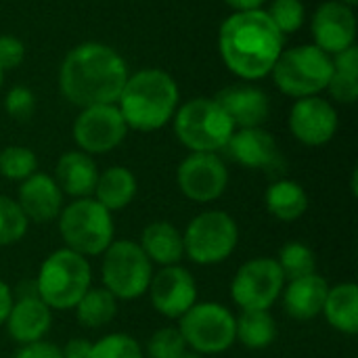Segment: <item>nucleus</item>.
Listing matches in <instances>:
<instances>
[{
	"label": "nucleus",
	"mask_w": 358,
	"mask_h": 358,
	"mask_svg": "<svg viewBox=\"0 0 358 358\" xmlns=\"http://www.w3.org/2000/svg\"><path fill=\"white\" fill-rule=\"evenodd\" d=\"M128 76V63L115 48L103 42H82L65 55L59 67V88L80 109L115 105Z\"/></svg>",
	"instance_id": "nucleus-1"
},
{
	"label": "nucleus",
	"mask_w": 358,
	"mask_h": 358,
	"mask_svg": "<svg viewBox=\"0 0 358 358\" xmlns=\"http://www.w3.org/2000/svg\"><path fill=\"white\" fill-rule=\"evenodd\" d=\"M285 36L277 29L264 8L233 13L218 29V52L231 73L254 82L271 76Z\"/></svg>",
	"instance_id": "nucleus-2"
},
{
	"label": "nucleus",
	"mask_w": 358,
	"mask_h": 358,
	"mask_svg": "<svg viewBox=\"0 0 358 358\" xmlns=\"http://www.w3.org/2000/svg\"><path fill=\"white\" fill-rule=\"evenodd\" d=\"M178 103L180 90L176 80L164 69L147 67L128 76L115 105L128 130L153 132L174 117Z\"/></svg>",
	"instance_id": "nucleus-3"
},
{
	"label": "nucleus",
	"mask_w": 358,
	"mask_h": 358,
	"mask_svg": "<svg viewBox=\"0 0 358 358\" xmlns=\"http://www.w3.org/2000/svg\"><path fill=\"white\" fill-rule=\"evenodd\" d=\"M90 283L92 271L88 258L61 248L42 262L36 289L50 310H71L90 289Z\"/></svg>",
	"instance_id": "nucleus-4"
},
{
	"label": "nucleus",
	"mask_w": 358,
	"mask_h": 358,
	"mask_svg": "<svg viewBox=\"0 0 358 358\" xmlns=\"http://www.w3.org/2000/svg\"><path fill=\"white\" fill-rule=\"evenodd\" d=\"M174 134L191 153H218L227 147L235 126L227 111L206 96L180 105L174 113Z\"/></svg>",
	"instance_id": "nucleus-5"
},
{
	"label": "nucleus",
	"mask_w": 358,
	"mask_h": 358,
	"mask_svg": "<svg viewBox=\"0 0 358 358\" xmlns=\"http://www.w3.org/2000/svg\"><path fill=\"white\" fill-rule=\"evenodd\" d=\"M59 233L67 250L84 258L101 256L113 243V216L94 197L73 199L59 214Z\"/></svg>",
	"instance_id": "nucleus-6"
},
{
	"label": "nucleus",
	"mask_w": 358,
	"mask_h": 358,
	"mask_svg": "<svg viewBox=\"0 0 358 358\" xmlns=\"http://www.w3.org/2000/svg\"><path fill=\"white\" fill-rule=\"evenodd\" d=\"M334 73V61L315 44H298L283 48L271 76L277 88L292 96H317L327 90V84Z\"/></svg>",
	"instance_id": "nucleus-7"
},
{
	"label": "nucleus",
	"mask_w": 358,
	"mask_h": 358,
	"mask_svg": "<svg viewBox=\"0 0 358 358\" xmlns=\"http://www.w3.org/2000/svg\"><path fill=\"white\" fill-rule=\"evenodd\" d=\"M239 227L235 218L222 210L197 214L182 233L185 256L201 266L224 262L237 248Z\"/></svg>",
	"instance_id": "nucleus-8"
},
{
	"label": "nucleus",
	"mask_w": 358,
	"mask_h": 358,
	"mask_svg": "<svg viewBox=\"0 0 358 358\" xmlns=\"http://www.w3.org/2000/svg\"><path fill=\"white\" fill-rule=\"evenodd\" d=\"M101 275L105 289L117 300H136L149 289L153 264L136 241L120 239L103 252Z\"/></svg>",
	"instance_id": "nucleus-9"
},
{
	"label": "nucleus",
	"mask_w": 358,
	"mask_h": 358,
	"mask_svg": "<svg viewBox=\"0 0 358 358\" xmlns=\"http://www.w3.org/2000/svg\"><path fill=\"white\" fill-rule=\"evenodd\" d=\"M178 329L195 355H220L235 344V317L218 302H195L180 317Z\"/></svg>",
	"instance_id": "nucleus-10"
},
{
	"label": "nucleus",
	"mask_w": 358,
	"mask_h": 358,
	"mask_svg": "<svg viewBox=\"0 0 358 358\" xmlns=\"http://www.w3.org/2000/svg\"><path fill=\"white\" fill-rule=\"evenodd\" d=\"M285 287L275 258H252L239 266L231 283V298L243 310H268Z\"/></svg>",
	"instance_id": "nucleus-11"
},
{
	"label": "nucleus",
	"mask_w": 358,
	"mask_h": 358,
	"mask_svg": "<svg viewBox=\"0 0 358 358\" xmlns=\"http://www.w3.org/2000/svg\"><path fill=\"white\" fill-rule=\"evenodd\" d=\"M71 132L80 151L88 155H101L124 143L128 126L117 105H90L78 113Z\"/></svg>",
	"instance_id": "nucleus-12"
},
{
	"label": "nucleus",
	"mask_w": 358,
	"mask_h": 358,
	"mask_svg": "<svg viewBox=\"0 0 358 358\" xmlns=\"http://www.w3.org/2000/svg\"><path fill=\"white\" fill-rule=\"evenodd\" d=\"M180 193L197 203H210L224 195L229 170L218 153H189L176 172Z\"/></svg>",
	"instance_id": "nucleus-13"
},
{
	"label": "nucleus",
	"mask_w": 358,
	"mask_h": 358,
	"mask_svg": "<svg viewBox=\"0 0 358 358\" xmlns=\"http://www.w3.org/2000/svg\"><path fill=\"white\" fill-rule=\"evenodd\" d=\"M338 126L340 117L336 107L321 94L296 99V103L292 105L289 130L306 147L327 145L336 136Z\"/></svg>",
	"instance_id": "nucleus-14"
},
{
	"label": "nucleus",
	"mask_w": 358,
	"mask_h": 358,
	"mask_svg": "<svg viewBox=\"0 0 358 358\" xmlns=\"http://www.w3.org/2000/svg\"><path fill=\"white\" fill-rule=\"evenodd\" d=\"M147 294L162 317L180 319L197 302V283L180 264L162 266V271L153 273Z\"/></svg>",
	"instance_id": "nucleus-15"
},
{
	"label": "nucleus",
	"mask_w": 358,
	"mask_h": 358,
	"mask_svg": "<svg viewBox=\"0 0 358 358\" xmlns=\"http://www.w3.org/2000/svg\"><path fill=\"white\" fill-rule=\"evenodd\" d=\"M313 44L329 57L357 44V15L355 8L340 2L327 0L317 6L310 19Z\"/></svg>",
	"instance_id": "nucleus-16"
},
{
	"label": "nucleus",
	"mask_w": 358,
	"mask_h": 358,
	"mask_svg": "<svg viewBox=\"0 0 358 358\" xmlns=\"http://www.w3.org/2000/svg\"><path fill=\"white\" fill-rule=\"evenodd\" d=\"M224 151L233 162L250 170H264L277 174L285 168V159L275 136L266 132L262 126L237 128L229 138Z\"/></svg>",
	"instance_id": "nucleus-17"
},
{
	"label": "nucleus",
	"mask_w": 358,
	"mask_h": 358,
	"mask_svg": "<svg viewBox=\"0 0 358 358\" xmlns=\"http://www.w3.org/2000/svg\"><path fill=\"white\" fill-rule=\"evenodd\" d=\"M214 101L227 111L235 130L237 128H258L271 115L268 94L252 84H233L222 88Z\"/></svg>",
	"instance_id": "nucleus-18"
},
{
	"label": "nucleus",
	"mask_w": 358,
	"mask_h": 358,
	"mask_svg": "<svg viewBox=\"0 0 358 358\" xmlns=\"http://www.w3.org/2000/svg\"><path fill=\"white\" fill-rule=\"evenodd\" d=\"M17 203L27 220L31 222H50L59 218L63 210V191L50 174L34 172L29 178L21 180Z\"/></svg>",
	"instance_id": "nucleus-19"
},
{
	"label": "nucleus",
	"mask_w": 358,
	"mask_h": 358,
	"mask_svg": "<svg viewBox=\"0 0 358 358\" xmlns=\"http://www.w3.org/2000/svg\"><path fill=\"white\" fill-rule=\"evenodd\" d=\"M4 323L8 336L17 344L25 346L44 340L52 323V313L40 300V296H19L17 300H13L10 313Z\"/></svg>",
	"instance_id": "nucleus-20"
},
{
	"label": "nucleus",
	"mask_w": 358,
	"mask_h": 358,
	"mask_svg": "<svg viewBox=\"0 0 358 358\" xmlns=\"http://www.w3.org/2000/svg\"><path fill=\"white\" fill-rule=\"evenodd\" d=\"M59 189L65 195H71L73 199L90 197L96 187L99 168L92 159V155L84 151H67L59 157L55 176Z\"/></svg>",
	"instance_id": "nucleus-21"
},
{
	"label": "nucleus",
	"mask_w": 358,
	"mask_h": 358,
	"mask_svg": "<svg viewBox=\"0 0 358 358\" xmlns=\"http://www.w3.org/2000/svg\"><path fill=\"white\" fill-rule=\"evenodd\" d=\"M327 292H329V283L317 273L294 279L281 292L285 313L298 321L315 319L323 313Z\"/></svg>",
	"instance_id": "nucleus-22"
},
{
	"label": "nucleus",
	"mask_w": 358,
	"mask_h": 358,
	"mask_svg": "<svg viewBox=\"0 0 358 358\" xmlns=\"http://www.w3.org/2000/svg\"><path fill=\"white\" fill-rule=\"evenodd\" d=\"M138 245L145 252V256L151 260V264H159V266L178 264L185 256L182 233L166 220L147 224Z\"/></svg>",
	"instance_id": "nucleus-23"
},
{
	"label": "nucleus",
	"mask_w": 358,
	"mask_h": 358,
	"mask_svg": "<svg viewBox=\"0 0 358 358\" xmlns=\"http://www.w3.org/2000/svg\"><path fill=\"white\" fill-rule=\"evenodd\" d=\"M136 189L138 185H136V176L132 174V170L124 166H111L105 172H99L94 199L109 212H120L132 203Z\"/></svg>",
	"instance_id": "nucleus-24"
},
{
	"label": "nucleus",
	"mask_w": 358,
	"mask_h": 358,
	"mask_svg": "<svg viewBox=\"0 0 358 358\" xmlns=\"http://www.w3.org/2000/svg\"><path fill=\"white\" fill-rule=\"evenodd\" d=\"M264 203L271 216L281 222H294L302 218L308 210V195L304 187L289 178L275 180L264 195Z\"/></svg>",
	"instance_id": "nucleus-25"
},
{
	"label": "nucleus",
	"mask_w": 358,
	"mask_h": 358,
	"mask_svg": "<svg viewBox=\"0 0 358 358\" xmlns=\"http://www.w3.org/2000/svg\"><path fill=\"white\" fill-rule=\"evenodd\" d=\"M327 323L346 336H355L358 331V285L357 283H340L329 287L325 306H323Z\"/></svg>",
	"instance_id": "nucleus-26"
},
{
	"label": "nucleus",
	"mask_w": 358,
	"mask_h": 358,
	"mask_svg": "<svg viewBox=\"0 0 358 358\" xmlns=\"http://www.w3.org/2000/svg\"><path fill=\"white\" fill-rule=\"evenodd\" d=\"M277 338V323L268 310H243L235 317V342L250 350L268 348Z\"/></svg>",
	"instance_id": "nucleus-27"
},
{
	"label": "nucleus",
	"mask_w": 358,
	"mask_h": 358,
	"mask_svg": "<svg viewBox=\"0 0 358 358\" xmlns=\"http://www.w3.org/2000/svg\"><path fill=\"white\" fill-rule=\"evenodd\" d=\"M115 315H117V298L105 287H90L76 304V317L88 329H99L111 323Z\"/></svg>",
	"instance_id": "nucleus-28"
},
{
	"label": "nucleus",
	"mask_w": 358,
	"mask_h": 358,
	"mask_svg": "<svg viewBox=\"0 0 358 358\" xmlns=\"http://www.w3.org/2000/svg\"><path fill=\"white\" fill-rule=\"evenodd\" d=\"M277 264H279L285 281H294V279L317 273V256H315V252L308 245L300 243V241L285 243L281 248V252H279Z\"/></svg>",
	"instance_id": "nucleus-29"
},
{
	"label": "nucleus",
	"mask_w": 358,
	"mask_h": 358,
	"mask_svg": "<svg viewBox=\"0 0 358 358\" xmlns=\"http://www.w3.org/2000/svg\"><path fill=\"white\" fill-rule=\"evenodd\" d=\"M38 172V157L29 147L8 145L0 151V174L8 180H25Z\"/></svg>",
	"instance_id": "nucleus-30"
},
{
	"label": "nucleus",
	"mask_w": 358,
	"mask_h": 358,
	"mask_svg": "<svg viewBox=\"0 0 358 358\" xmlns=\"http://www.w3.org/2000/svg\"><path fill=\"white\" fill-rule=\"evenodd\" d=\"M29 220L21 212L19 203L0 195V248L21 241L27 233Z\"/></svg>",
	"instance_id": "nucleus-31"
},
{
	"label": "nucleus",
	"mask_w": 358,
	"mask_h": 358,
	"mask_svg": "<svg viewBox=\"0 0 358 358\" xmlns=\"http://www.w3.org/2000/svg\"><path fill=\"white\" fill-rule=\"evenodd\" d=\"M266 13L283 36L296 34L306 21V8L302 0H273Z\"/></svg>",
	"instance_id": "nucleus-32"
},
{
	"label": "nucleus",
	"mask_w": 358,
	"mask_h": 358,
	"mask_svg": "<svg viewBox=\"0 0 358 358\" xmlns=\"http://www.w3.org/2000/svg\"><path fill=\"white\" fill-rule=\"evenodd\" d=\"M90 358H143V350L132 336L109 334L92 344Z\"/></svg>",
	"instance_id": "nucleus-33"
},
{
	"label": "nucleus",
	"mask_w": 358,
	"mask_h": 358,
	"mask_svg": "<svg viewBox=\"0 0 358 358\" xmlns=\"http://www.w3.org/2000/svg\"><path fill=\"white\" fill-rule=\"evenodd\" d=\"M147 352L151 358H180L189 352V348L178 327H164L149 338Z\"/></svg>",
	"instance_id": "nucleus-34"
},
{
	"label": "nucleus",
	"mask_w": 358,
	"mask_h": 358,
	"mask_svg": "<svg viewBox=\"0 0 358 358\" xmlns=\"http://www.w3.org/2000/svg\"><path fill=\"white\" fill-rule=\"evenodd\" d=\"M6 113L17 122H27L36 111V94L27 86H13L4 96Z\"/></svg>",
	"instance_id": "nucleus-35"
},
{
	"label": "nucleus",
	"mask_w": 358,
	"mask_h": 358,
	"mask_svg": "<svg viewBox=\"0 0 358 358\" xmlns=\"http://www.w3.org/2000/svg\"><path fill=\"white\" fill-rule=\"evenodd\" d=\"M327 92L342 105H352L358 99V76L334 71L327 84Z\"/></svg>",
	"instance_id": "nucleus-36"
},
{
	"label": "nucleus",
	"mask_w": 358,
	"mask_h": 358,
	"mask_svg": "<svg viewBox=\"0 0 358 358\" xmlns=\"http://www.w3.org/2000/svg\"><path fill=\"white\" fill-rule=\"evenodd\" d=\"M25 59V44L10 34H2L0 36V69L8 71L15 69L23 63Z\"/></svg>",
	"instance_id": "nucleus-37"
},
{
	"label": "nucleus",
	"mask_w": 358,
	"mask_h": 358,
	"mask_svg": "<svg viewBox=\"0 0 358 358\" xmlns=\"http://www.w3.org/2000/svg\"><path fill=\"white\" fill-rule=\"evenodd\" d=\"M15 358H63V352L59 346L40 340V342H31V344L21 346Z\"/></svg>",
	"instance_id": "nucleus-38"
},
{
	"label": "nucleus",
	"mask_w": 358,
	"mask_h": 358,
	"mask_svg": "<svg viewBox=\"0 0 358 358\" xmlns=\"http://www.w3.org/2000/svg\"><path fill=\"white\" fill-rule=\"evenodd\" d=\"M63 358H90L92 352V344L86 338H73L65 344V348H61Z\"/></svg>",
	"instance_id": "nucleus-39"
},
{
	"label": "nucleus",
	"mask_w": 358,
	"mask_h": 358,
	"mask_svg": "<svg viewBox=\"0 0 358 358\" xmlns=\"http://www.w3.org/2000/svg\"><path fill=\"white\" fill-rule=\"evenodd\" d=\"M10 306H13V292L0 279V325H4V321H6V317L10 313Z\"/></svg>",
	"instance_id": "nucleus-40"
},
{
	"label": "nucleus",
	"mask_w": 358,
	"mask_h": 358,
	"mask_svg": "<svg viewBox=\"0 0 358 358\" xmlns=\"http://www.w3.org/2000/svg\"><path fill=\"white\" fill-rule=\"evenodd\" d=\"M233 13H245V10H258L266 0H222Z\"/></svg>",
	"instance_id": "nucleus-41"
},
{
	"label": "nucleus",
	"mask_w": 358,
	"mask_h": 358,
	"mask_svg": "<svg viewBox=\"0 0 358 358\" xmlns=\"http://www.w3.org/2000/svg\"><path fill=\"white\" fill-rule=\"evenodd\" d=\"M340 2H344V4H348V6H352V8L358 4V0H340Z\"/></svg>",
	"instance_id": "nucleus-42"
},
{
	"label": "nucleus",
	"mask_w": 358,
	"mask_h": 358,
	"mask_svg": "<svg viewBox=\"0 0 358 358\" xmlns=\"http://www.w3.org/2000/svg\"><path fill=\"white\" fill-rule=\"evenodd\" d=\"M180 358H201L199 355H191V352H187L185 357H180Z\"/></svg>",
	"instance_id": "nucleus-43"
},
{
	"label": "nucleus",
	"mask_w": 358,
	"mask_h": 358,
	"mask_svg": "<svg viewBox=\"0 0 358 358\" xmlns=\"http://www.w3.org/2000/svg\"><path fill=\"white\" fill-rule=\"evenodd\" d=\"M2 80H4V71L0 69V90H2Z\"/></svg>",
	"instance_id": "nucleus-44"
},
{
	"label": "nucleus",
	"mask_w": 358,
	"mask_h": 358,
	"mask_svg": "<svg viewBox=\"0 0 358 358\" xmlns=\"http://www.w3.org/2000/svg\"><path fill=\"white\" fill-rule=\"evenodd\" d=\"M271 2H273V0H271Z\"/></svg>",
	"instance_id": "nucleus-45"
}]
</instances>
